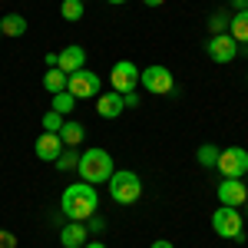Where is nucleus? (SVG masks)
Here are the masks:
<instances>
[{"label": "nucleus", "mask_w": 248, "mask_h": 248, "mask_svg": "<svg viewBox=\"0 0 248 248\" xmlns=\"http://www.w3.org/2000/svg\"><path fill=\"white\" fill-rule=\"evenodd\" d=\"M96 205H99V195H96V186L90 182H73L63 189V199H60V209L70 222H86L96 215Z\"/></svg>", "instance_id": "f257e3e1"}, {"label": "nucleus", "mask_w": 248, "mask_h": 248, "mask_svg": "<svg viewBox=\"0 0 248 248\" xmlns=\"http://www.w3.org/2000/svg\"><path fill=\"white\" fill-rule=\"evenodd\" d=\"M79 179L83 182H90V186H96V182H109V175L116 172L113 166V155L106 153V149H86V153L79 155Z\"/></svg>", "instance_id": "f03ea898"}, {"label": "nucleus", "mask_w": 248, "mask_h": 248, "mask_svg": "<svg viewBox=\"0 0 248 248\" xmlns=\"http://www.w3.org/2000/svg\"><path fill=\"white\" fill-rule=\"evenodd\" d=\"M109 195H113L119 205H133V202H139V195H142V179L129 169H116L109 175Z\"/></svg>", "instance_id": "7ed1b4c3"}, {"label": "nucleus", "mask_w": 248, "mask_h": 248, "mask_svg": "<svg viewBox=\"0 0 248 248\" xmlns=\"http://www.w3.org/2000/svg\"><path fill=\"white\" fill-rule=\"evenodd\" d=\"M212 229L218 232L222 238L245 242V218H242V212L232 209V205H222V209H215V215H212Z\"/></svg>", "instance_id": "20e7f679"}, {"label": "nucleus", "mask_w": 248, "mask_h": 248, "mask_svg": "<svg viewBox=\"0 0 248 248\" xmlns=\"http://www.w3.org/2000/svg\"><path fill=\"white\" fill-rule=\"evenodd\" d=\"M215 169L222 172L225 179H245V172H248V149H242V146H229V149H222V153H218V162H215Z\"/></svg>", "instance_id": "39448f33"}, {"label": "nucleus", "mask_w": 248, "mask_h": 248, "mask_svg": "<svg viewBox=\"0 0 248 248\" xmlns=\"http://www.w3.org/2000/svg\"><path fill=\"white\" fill-rule=\"evenodd\" d=\"M139 83L146 86V93H153V96H166V93H172V86H175L169 66H159V63L139 70Z\"/></svg>", "instance_id": "423d86ee"}, {"label": "nucleus", "mask_w": 248, "mask_h": 248, "mask_svg": "<svg viewBox=\"0 0 248 248\" xmlns=\"http://www.w3.org/2000/svg\"><path fill=\"white\" fill-rule=\"evenodd\" d=\"M109 86H113L119 96L136 93V86H139V66H136V63H129V60L113 63V70H109Z\"/></svg>", "instance_id": "0eeeda50"}, {"label": "nucleus", "mask_w": 248, "mask_h": 248, "mask_svg": "<svg viewBox=\"0 0 248 248\" xmlns=\"http://www.w3.org/2000/svg\"><path fill=\"white\" fill-rule=\"evenodd\" d=\"M99 90H103V79L96 77V73H90L86 66L66 77V93H73L77 99H90V96H99Z\"/></svg>", "instance_id": "6e6552de"}, {"label": "nucleus", "mask_w": 248, "mask_h": 248, "mask_svg": "<svg viewBox=\"0 0 248 248\" xmlns=\"http://www.w3.org/2000/svg\"><path fill=\"white\" fill-rule=\"evenodd\" d=\"M205 53L212 57V63H232L238 57V43L229 33H212L209 43H205Z\"/></svg>", "instance_id": "1a4fd4ad"}, {"label": "nucleus", "mask_w": 248, "mask_h": 248, "mask_svg": "<svg viewBox=\"0 0 248 248\" xmlns=\"http://www.w3.org/2000/svg\"><path fill=\"white\" fill-rule=\"evenodd\" d=\"M215 195H218L222 205L238 209V205H245V202H248V186L242 182V179H222L218 189H215Z\"/></svg>", "instance_id": "9d476101"}, {"label": "nucleus", "mask_w": 248, "mask_h": 248, "mask_svg": "<svg viewBox=\"0 0 248 248\" xmlns=\"http://www.w3.org/2000/svg\"><path fill=\"white\" fill-rule=\"evenodd\" d=\"M86 66V50L79 46V43H73V46H63L57 53V70H63L66 77L70 73H77V70H83Z\"/></svg>", "instance_id": "9b49d317"}, {"label": "nucleus", "mask_w": 248, "mask_h": 248, "mask_svg": "<svg viewBox=\"0 0 248 248\" xmlns=\"http://www.w3.org/2000/svg\"><path fill=\"white\" fill-rule=\"evenodd\" d=\"M33 149H37V159H43V162H57V155L63 153L66 146H63L60 133H43L37 139V146H33Z\"/></svg>", "instance_id": "f8f14e48"}, {"label": "nucleus", "mask_w": 248, "mask_h": 248, "mask_svg": "<svg viewBox=\"0 0 248 248\" xmlns=\"http://www.w3.org/2000/svg\"><path fill=\"white\" fill-rule=\"evenodd\" d=\"M123 109H126V103H123V96L116 93V90H109V93H99V99H96V113L103 116V119H116Z\"/></svg>", "instance_id": "ddd939ff"}, {"label": "nucleus", "mask_w": 248, "mask_h": 248, "mask_svg": "<svg viewBox=\"0 0 248 248\" xmlns=\"http://www.w3.org/2000/svg\"><path fill=\"white\" fill-rule=\"evenodd\" d=\"M86 222H70V225H63L60 232V245L63 248H83L86 245Z\"/></svg>", "instance_id": "4468645a"}, {"label": "nucleus", "mask_w": 248, "mask_h": 248, "mask_svg": "<svg viewBox=\"0 0 248 248\" xmlns=\"http://www.w3.org/2000/svg\"><path fill=\"white\" fill-rule=\"evenodd\" d=\"M229 37L235 43H248V10H235V17L229 20Z\"/></svg>", "instance_id": "2eb2a0df"}, {"label": "nucleus", "mask_w": 248, "mask_h": 248, "mask_svg": "<svg viewBox=\"0 0 248 248\" xmlns=\"http://www.w3.org/2000/svg\"><path fill=\"white\" fill-rule=\"evenodd\" d=\"M0 33H3V37H23V33H27V17H20V14L0 17Z\"/></svg>", "instance_id": "dca6fc26"}, {"label": "nucleus", "mask_w": 248, "mask_h": 248, "mask_svg": "<svg viewBox=\"0 0 248 248\" xmlns=\"http://www.w3.org/2000/svg\"><path fill=\"white\" fill-rule=\"evenodd\" d=\"M43 90H46V93H63V90H66V73H63V70H57V66H53V70H46V73H43Z\"/></svg>", "instance_id": "f3484780"}, {"label": "nucleus", "mask_w": 248, "mask_h": 248, "mask_svg": "<svg viewBox=\"0 0 248 248\" xmlns=\"http://www.w3.org/2000/svg\"><path fill=\"white\" fill-rule=\"evenodd\" d=\"M83 136H86V129H83L79 123H63V126H60V139H63V146H79Z\"/></svg>", "instance_id": "a211bd4d"}, {"label": "nucleus", "mask_w": 248, "mask_h": 248, "mask_svg": "<svg viewBox=\"0 0 248 248\" xmlns=\"http://www.w3.org/2000/svg\"><path fill=\"white\" fill-rule=\"evenodd\" d=\"M83 0H63L60 3V17L63 20H70V23H77V20H83Z\"/></svg>", "instance_id": "6ab92c4d"}, {"label": "nucleus", "mask_w": 248, "mask_h": 248, "mask_svg": "<svg viewBox=\"0 0 248 248\" xmlns=\"http://www.w3.org/2000/svg\"><path fill=\"white\" fill-rule=\"evenodd\" d=\"M218 146H212V142H205V146H199V153H195V159H199V166H205V169H212L215 162H218Z\"/></svg>", "instance_id": "aec40b11"}, {"label": "nucleus", "mask_w": 248, "mask_h": 248, "mask_svg": "<svg viewBox=\"0 0 248 248\" xmlns=\"http://www.w3.org/2000/svg\"><path fill=\"white\" fill-rule=\"evenodd\" d=\"M73 106H77V96H73V93H66V90H63V93L53 96V113L66 116L70 109H73Z\"/></svg>", "instance_id": "412c9836"}, {"label": "nucleus", "mask_w": 248, "mask_h": 248, "mask_svg": "<svg viewBox=\"0 0 248 248\" xmlns=\"http://www.w3.org/2000/svg\"><path fill=\"white\" fill-rule=\"evenodd\" d=\"M229 14H225V10H215V14H212L209 17V30L212 33H229Z\"/></svg>", "instance_id": "4be33fe9"}, {"label": "nucleus", "mask_w": 248, "mask_h": 248, "mask_svg": "<svg viewBox=\"0 0 248 248\" xmlns=\"http://www.w3.org/2000/svg\"><path fill=\"white\" fill-rule=\"evenodd\" d=\"M77 166H79V153H70V149H63V153L57 155V169L70 172V169H77Z\"/></svg>", "instance_id": "5701e85b"}, {"label": "nucleus", "mask_w": 248, "mask_h": 248, "mask_svg": "<svg viewBox=\"0 0 248 248\" xmlns=\"http://www.w3.org/2000/svg\"><path fill=\"white\" fill-rule=\"evenodd\" d=\"M63 123H66V119H63L60 113H53V109H50V113L43 116V133H60V126H63Z\"/></svg>", "instance_id": "b1692460"}, {"label": "nucleus", "mask_w": 248, "mask_h": 248, "mask_svg": "<svg viewBox=\"0 0 248 248\" xmlns=\"http://www.w3.org/2000/svg\"><path fill=\"white\" fill-rule=\"evenodd\" d=\"M0 248H17V235L7 229H0Z\"/></svg>", "instance_id": "393cba45"}, {"label": "nucleus", "mask_w": 248, "mask_h": 248, "mask_svg": "<svg viewBox=\"0 0 248 248\" xmlns=\"http://www.w3.org/2000/svg\"><path fill=\"white\" fill-rule=\"evenodd\" d=\"M103 229H106L103 218H96V215H93V218H86V232H103Z\"/></svg>", "instance_id": "a878e982"}, {"label": "nucleus", "mask_w": 248, "mask_h": 248, "mask_svg": "<svg viewBox=\"0 0 248 248\" xmlns=\"http://www.w3.org/2000/svg\"><path fill=\"white\" fill-rule=\"evenodd\" d=\"M123 103H126V106H139V96H136V93H126V96H123Z\"/></svg>", "instance_id": "bb28decb"}, {"label": "nucleus", "mask_w": 248, "mask_h": 248, "mask_svg": "<svg viewBox=\"0 0 248 248\" xmlns=\"http://www.w3.org/2000/svg\"><path fill=\"white\" fill-rule=\"evenodd\" d=\"M149 248H175V245H172V242H166V238H159V242H153Z\"/></svg>", "instance_id": "cd10ccee"}, {"label": "nucleus", "mask_w": 248, "mask_h": 248, "mask_svg": "<svg viewBox=\"0 0 248 248\" xmlns=\"http://www.w3.org/2000/svg\"><path fill=\"white\" fill-rule=\"evenodd\" d=\"M232 7L235 10H248V0H232Z\"/></svg>", "instance_id": "c85d7f7f"}, {"label": "nucleus", "mask_w": 248, "mask_h": 248, "mask_svg": "<svg viewBox=\"0 0 248 248\" xmlns=\"http://www.w3.org/2000/svg\"><path fill=\"white\" fill-rule=\"evenodd\" d=\"M83 248H106V245H103V242H86Z\"/></svg>", "instance_id": "c756f323"}, {"label": "nucleus", "mask_w": 248, "mask_h": 248, "mask_svg": "<svg viewBox=\"0 0 248 248\" xmlns=\"http://www.w3.org/2000/svg\"><path fill=\"white\" fill-rule=\"evenodd\" d=\"M142 3H146V7H159L162 0H142Z\"/></svg>", "instance_id": "7c9ffc66"}, {"label": "nucleus", "mask_w": 248, "mask_h": 248, "mask_svg": "<svg viewBox=\"0 0 248 248\" xmlns=\"http://www.w3.org/2000/svg\"><path fill=\"white\" fill-rule=\"evenodd\" d=\"M106 3H126V0H106Z\"/></svg>", "instance_id": "2f4dec72"}, {"label": "nucleus", "mask_w": 248, "mask_h": 248, "mask_svg": "<svg viewBox=\"0 0 248 248\" xmlns=\"http://www.w3.org/2000/svg\"><path fill=\"white\" fill-rule=\"evenodd\" d=\"M83 3H86V0H83Z\"/></svg>", "instance_id": "473e14b6"}]
</instances>
